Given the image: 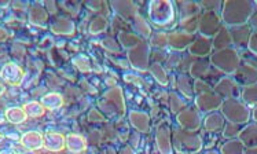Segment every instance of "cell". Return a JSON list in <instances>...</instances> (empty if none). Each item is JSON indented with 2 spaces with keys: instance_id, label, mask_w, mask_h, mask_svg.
I'll use <instances>...</instances> for the list:
<instances>
[{
  "instance_id": "6da1fadb",
  "label": "cell",
  "mask_w": 257,
  "mask_h": 154,
  "mask_svg": "<svg viewBox=\"0 0 257 154\" xmlns=\"http://www.w3.org/2000/svg\"><path fill=\"white\" fill-rule=\"evenodd\" d=\"M256 10L257 6L254 2L227 0L223 3V9H221V21L227 28L247 25Z\"/></svg>"
},
{
  "instance_id": "7a4b0ae2",
  "label": "cell",
  "mask_w": 257,
  "mask_h": 154,
  "mask_svg": "<svg viewBox=\"0 0 257 154\" xmlns=\"http://www.w3.org/2000/svg\"><path fill=\"white\" fill-rule=\"evenodd\" d=\"M241 54L238 53L235 47H228L224 50H219L210 55V64L223 75H231L238 69L241 65Z\"/></svg>"
},
{
  "instance_id": "3957f363",
  "label": "cell",
  "mask_w": 257,
  "mask_h": 154,
  "mask_svg": "<svg viewBox=\"0 0 257 154\" xmlns=\"http://www.w3.org/2000/svg\"><path fill=\"white\" fill-rule=\"evenodd\" d=\"M149 18L156 27H168L175 21L176 9L172 2L168 0H154L149 3Z\"/></svg>"
},
{
  "instance_id": "277c9868",
  "label": "cell",
  "mask_w": 257,
  "mask_h": 154,
  "mask_svg": "<svg viewBox=\"0 0 257 154\" xmlns=\"http://www.w3.org/2000/svg\"><path fill=\"white\" fill-rule=\"evenodd\" d=\"M221 114L228 122L246 125L252 118V110L241 99H224L221 103Z\"/></svg>"
},
{
  "instance_id": "5b68a950",
  "label": "cell",
  "mask_w": 257,
  "mask_h": 154,
  "mask_svg": "<svg viewBox=\"0 0 257 154\" xmlns=\"http://www.w3.org/2000/svg\"><path fill=\"white\" fill-rule=\"evenodd\" d=\"M173 147L179 153L194 154L200 151L202 147V140L198 133L194 131H186V129H173Z\"/></svg>"
},
{
  "instance_id": "8992f818",
  "label": "cell",
  "mask_w": 257,
  "mask_h": 154,
  "mask_svg": "<svg viewBox=\"0 0 257 154\" xmlns=\"http://www.w3.org/2000/svg\"><path fill=\"white\" fill-rule=\"evenodd\" d=\"M100 107L105 112L110 113V114H117L118 117L125 113V105H124L122 94L118 87L110 90L103 96V99L100 102Z\"/></svg>"
},
{
  "instance_id": "52a82bcc",
  "label": "cell",
  "mask_w": 257,
  "mask_h": 154,
  "mask_svg": "<svg viewBox=\"0 0 257 154\" xmlns=\"http://www.w3.org/2000/svg\"><path fill=\"white\" fill-rule=\"evenodd\" d=\"M223 28V21H221L220 14L205 11L200 17V27L198 31L201 32V36L205 38H215L217 32Z\"/></svg>"
},
{
  "instance_id": "ba28073f",
  "label": "cell",
  "mask_w": 257,
  "mask_h": 154,
  "mask_svg": "<svg viewBox=\"0 0 257 154\" xmlns=\"http://www.w3.org/2000/svg\"><path fill=\"white\" fill-rule=\"evenodd\" d=\"M128 59L135 69L146 70L150 62V46L146 42L141 40L137 47L128 51Z\"/></svg>"
},
{
  "instance_id": "9c48e42d",
  "label": "cell",
  "mask_w": 257,
  "mask_h": 154,
  "mask_svg": "<svg viewBox=\"0 0 257 154\" xmlns=\"http://www.w3.org/2000/svg\"><path fill=\"white\" fill-rule=\"evenodd\" d=\"M234 81L239 87H247V85L256 84L257 83V68L254 65L249 64L246 61H242L238 69L231 76Z\"/></svg>"
},
{
  "instance_id": "30bf717a",
  "label": "cell",
  "mask_w": 257,
  "mask_h": 154,
  "mask_svg": "<svg viewBox=\"0 0 257 154\" xmlns=\"http://www.w3.org/2000/svg\"><path fill=\"white\" fill-rule=\"evenodd\" d=\"M213 91L223 101L224 99H241L242 87L236 84L232 77H221L219 83L213 87Z\"/></svg>"
},
{
  "instance_id": "8fae6325",
  "label": "cell",
  "mask_w": 257,
  "mask_h": 154,
  "mask_svg": "<svg viewBox=\"0 0 257 154\" xmlns=\"http://www.w3.org/2000/svg\"><path fill=\"white\" fill-rule=\"evenodd\" d=\"M221 103L223 99L213 90L197 95L195 99V106L202 113H213L217 109H220Z\"/></svg>"
},
{
  "instance_id": "7c38bea8",
  "label": "cell",
  "mask_w": 257,
  "mask_h": 154,
  "mask_svg": "<svg viewBox=\"0 0 257 154\" xmlns=\"http://www.w3.org/2000/svg\"><path fill=\"white\" fill-rule=\"evenodd\" d=\"M178 124L186 131H197L201 127V117L197 109H184L178 114Z\"/></svg>"
},
{
  "instance_id": "4fadbf2b",
  "label": "cell",
  "mask_w": 257,
  "mask_h": 154,
  "mask_svg": "<svg viewBox=\"0 0 257 154\" xmlns=\"http://www.w3.org/2000/svg\"><path fill=\"white\" fill-rule=\"evenodd\" d=\"M228 29H230L231 39H232V46H235V48H247V43L253 33L250 25L247 24V25L228 28Z\"/></svg>"
},
{
  "instance_id": "5bb4252c",
  "label": "cell",
  "mask_w": 257,
  "mask_h": 154,
  "mask_svg": "<svg viewBox=\"0 0 257 154\" xmlns=\"http://www.w3.org/2000/svg\"><path fill=\"white\" fill-rule=\"evenodd\" d=\"M189 50L193 57L205 58L213 50V40L210 38H205V36H198L197 39H194V42L190 44Z\"/></svg>"
},
{
  "instance_id": "9a60e30c",
  "label": "cell",
  "mask_w": 257,
  "mask_h": 154,
  "mask_svg": "<svg viewBox=\"0 0 257 154\" xmlns=\"http://www.w3.org/2000/svg\"><path fill=\"white\" fill-rule=\"evenodd\" d=\"M0 77L5 80L6 83H9V84L18 85L21 84V81L24 80V72H22V69L18 65L9 62L0 70Z\"/></svg>"
},
{
  "instance_id": "2e32d148",
  "label": "cell",
  "mask_w": 257,
  "mask_h": 154,
  "mask_svg": "<svg viewBox=\"0 0 257 154\" xmlns=\"http://www.w3.org/2000/svg\"><path fill=\"white\" fill-rule=\"evenodd\" d=\"M238 139L241 140L246 149H252L257 146V122H247L239 132Z\"/></svg>"
},
{
  "instance_id": "e0dca14e",
  "label": "cell",
  "mask_w": 257,
  "mask_h": 154,
  "mask_svg": "<svg viewBox=\"0 0 257 154\" xmlns=\"http://www.w3.org/2000/svg\"><path fill=\"white\" fill-rule=\"evenodd\" d=\"M193 42H194V36L186 32H173L168 36L169 46L176 51H182L186 47H190Z\"/></svg>"
},
{
  "instance_id": "ac0fdd59",
  "label": "cell",
  "mask_w": 257,
  "mask_h": 154,
  "mask_svg": "<svg viewBox=\"0 0 257 154\" xmlns=\"http://www.w3.org/2000/svg\"><path fill=\"white\" fill-rule=\"evenodd\" d=\"M171 131L167 125H161L157 131V144L161 154H172V140Z\"/></svg>"
},
{
  "instance_id": "d6986e66",
  "label": "cell",
  "mask_w": 257,
  "mask_h": 154,
  "mask_svg": "<svg viewBox=\"0 0 257 154\" xmlns=\"http://www.w3.org/2000/svg\"><path fill=\"white\" fill-rule=\"evenodd\" d=\"M210 69H212V66H210V61L200 58L191 64V66H190V75H191L193 79L202 80L208 76Z\"/></svg>"
},
{
  "instance_id": "ffe728a7",
  "label": "cell",
  "mask_w": 257,
  "mask_h": 154,
  "mask_svg": "<svg viewBox=\"0 0 257 154\" xmlns=\"http://www.w3.org/2000/svg\"><path fill=\"white\" fill-rule=\"evenodd\" d=\"M226 125V118L223 117L221 113H210L205 117L204 128L208 132H217L223 129Z\"/></svg>"
},
{
  "instance_id": "44dd1931",
  "label": "cell",
  "mask_w": 257,
  "mask_h": 154,
  "mask_svg": "<svg viewBox=\"0 0 257 154\" xmlns=\"http://www.w3.org/2000/svg\"><path fill=\"white\" fill-rule=\"evenodd\" d=\"M44 146L51 151H61L66 146V138L62 133L47 132L44 135Z\"/></svg>"
},
{
  "instance_id": "7402d4cb",
  "label": "cell",
  "mask_w": 257,
  "mask_h": 154,
  "mask_svg": "<svg viewBox=\"0 0 257 154\" xmlns=\"http://www.w3.org/2000/svg\"><path fill=\"white\" fill-rule=\"evenodd\" d=\"M21 143L24 147H27L29 150H37L40 149L42 146H44V136H42V133L36 132V131H31L22 135Z\"/></svg>"
},
{
  "instance_id": "603a6c76",
  "label": "cell",
  "mask_w": 257,
  "mask_h": 154,
  "mask_svg": "<svg viewBox=\"0 0 257 154\" xmlns=\"http://www.w3.org/2000/svg\"><path fill=\"white\" fill-rule=\"evenodd\" d=\"M228 47H232L230 29L227 27H223L213 38V48H215V51H219V50H224Z\"/></svg>"
},
{
  "instance_id": "cb8c5ba5",
  "label": "cell",
  "mask_w": 257,
  "mask_h": 154,
  "mask_svg": "<svg viewBox=\"0 0 257 154\" xmlns=\"http://www.w3.org/2000/svg\"><path fill=\"white\" fill-rule=\"evenodd\" d=\"M66 146L72 153H81L87 147V140L81 135L70 133V135L66 136Z\"/></svg>"
},
{
  "instance_id": "d4e9b609",
  "label": "cell",
  "mask_w": 257,
  "mask_h": 154,
  "mask_svg": "<svg viewBox=\"0 0 257 154\" xmlns=\"http://www.w3.org/2000/svg\"><path fill=\"white\" fill-rule=\"evenodd\" d=\"M130 120H131L132 125L139 129L141 132H147L149 131V127H150V124H149V116H147L146 113L142 112H131L130 113Z\"/></svg>"
},
{
  "instance_id": "484cf974",
  "label": "cell",
  "mask_w": 257,
  "mask_h": 154,
  "mask_svg": "<svg viewBox=\"0 0 257 154\" xmlns=\"http://www.w3.org/2000/svg\"><path fill=\"white\" fill-rule=\"evenodd\" d=\"M246 147L243 146L241 140L238 138L228 139L226 143H223L220 147L221 154H245Z\"/></svg>"
},
{
  "instance_id": "4316f807",
  "label": "cell",
  "mask_w": 257,
  "mask_h": 154,
  "mask_svg": "<svg viewBox=\"0 0 257 154\" xmlns=\"http://www.w3.org/2000/svg\"><path fill=\"white\" fill-rule=\"evenodd\" d=\"M241 101L249 107H254L257 105V83L256 84L243 87L241 92Z\"/></svg>"
},
{
  "instance_id": "83f0119b",
  "label": "cell",
  "mask_w": 257,
  "mask_h": 154,
  "mask_svg": "<svg viewBox=\"0 0 257 154\" xmlns=\"http://www.w3.org/2000/svg\"><path fill=\"white\" fill-rule=\"evenodd\" d=\"M42 105L44 106V109L55 110V109L62 107L63 98L62 95H59V94H57V92H51V94H47V95L43 96Z\"/></svg>"
},
{
  "instance_id": "f1b7e54d",
  "label": "cell",
  "mask_w": 257,
  "mask_h": 154,
  "mask_svg": "<svg viewBox=\"0 0 257 154\" xmlns=\"http://www.w3.org/2000/svg\"><path fill=\"white\" fill-rule=\"evenodd\" d=\"M179 7H180V17H182V21L183 20H187V18H191V17H195L200 14V5L198 3H191V2H183V3H179Z\"/></svg>"
},
{
  "instance_id": "f546056e",
  "label": "cell",
  "mask_w": 257,
  "mask_h": 154,
  "mask_svg": "<svg viewBox=\"0 0 257 154\" xmlns=\"http://www.w3.org/2000/svg\"><path fill=\"white\" fill-rule=\"evenodd\" d=\"M51 31L57 35H72L74 32V24L69 20H58L51 25Z\"/></svg>"
},
{
  "instance_id": "4dcf8cb0",
  "label": "cell",
  "mask_w": 257,
  "mask_h": 154,
  "mask_svg": "<svg viewBox=\"0 0 257 154\" xmlns=\"http://www.w3.org/2000/svg\"><path fill=\"white\" fill-rule=\"evenodd\" d=\"M27 113L24 110V107H10L6 110V118L13 124H21L27 120Z\"/></svg>"
},
{
  "instance_id": "1f68e13d",
  "label": "cell",
  "mask_w": 257,
  "mask_h": 154,
  "mask_svg": "<svg viewBox=\"0 0 257 154\" xmlns=\"http://www.w3.org/2000/svg\"><path fill=\"white\" fill-rule=\"evenodd\" d=\"M111 6L114 7L115 11L122 16L124 18H132V17H137L135 16V6L132 5L131 2H117V3H111Z\"/></svg>"
},
{
  "instance_id": "d6a6232c",
  "label": "cell",
  "mask_w": 257,
  "mask_h": 154,
  "mask_svg": "<svg viewBox=\"0 0 257 154\" xmlns=\"http://www.w3.org/2000/svg\"><path fill=\"white\" fill-rule=\"evenodd\" d=\"M178 88L179 91L187 98H193L194 96V85H191V80L189 76L180 75L178 77Z\"/></svg>"
},
{
  "instance_id": "836d02e7",
  "label": "cell",
  "mask_w": 257,
  "mask_h": 154,
  "mask_svg": "<svg viewBox=\"0 0 257 154\" xmlns=\"http://www.w3.org/2000/svg\"><path fill=\"white\" fill-rule=\"evenodd\" d=\"M47 11L40 6H33L29 11V20H31L32 24H37V25L44 24L47 21Z\"/></svg>"
},
{
  "instance_id": "e575fe53",
  "label": "cell",
  "mask_w": 257,
  "mask_h": 154,
  "mask_svg": "<svg viewBox=\"0 0 257 154\" xmlns=\"http://www.w3.org/2000/svg\"><path fill=\"white\" fill-rule=\"evenodd\" d=\"M118 40H120V44H122V47L125 48H134L137 47L138 44L141 43V39L138 35H134V33H128V32H121L118 35Z\"/></svg>"
},
{
  "instance_id": "d590c367",
  "label": "cell",
  "mask_w": 257,
  "mask_h": 154,
  "mask_svg": "<svg viewBox=\"0 0 257 154\" xmlns=\"http://www.w3.org/2000/svg\"><path fill=\"white\" fill-rule=\"evenodd\" d=\"M134 27H135V31H137L139 35H142L143 38H150V36H152V29H150L149 24H147L141 16L135 17V20H134Z\"/></svg>"
},
{
  "instance_id": "8d00e7d4",
  "label": "cell",
  "mask_w": 257,
  "mask_h": 154,
  "mask_svg": "<svg viewBox=\"0 0 257 154\" xmlns=\"http://www.w3.org/2000/svg\"><path fill=\"white\" fill-rule=\"evenodd\" d=\"M150 70H152V75L156 77V80H157L160 84L168 85V75H167V72H165V69H164L161 65L153 64L150 66Z\"/></svg>"
},
{
  "instance_id": "74e56055",
  "label": "cell",
  "mask_w": 257,
  "mask_h": 154,
  "mask_svg": "<svg viewBox=\"0 0 257 154\" xmlns=\"http://www.w3.org/2000/svg\"><path fill=\"white\" fill-rule=\"evenodd\" d=\"M241 124H235V122H228L224 125L223 128V136L227 139H235L239 136V132H241L242 129Z\"/></svg>"
},
{
  "instance_id": "f35d334b",
  "label": "cell",
  "mask_w": 257,
  "mask_h": 154,
  "mask_svg": "<svg viewBox=\"0 0 257 154\" xmlns=\"http://www.w3.org/2000/svg\"><path fill=\"white\" fill-rule=\"evenodd\" d=\"M24 110L27 113V116L29 117H40L44 114V106H43L42 103H39V102H29L27 103L25 106H24Z\"/></svg>"
},
{
  "instance_id": "ab89813d",
  "label": "cell",
  "mask_w": 257,
  "mask_h": 154,
  "mask_svg": "<svg viewBox=\"0 0 257 154\" xmlns=\"http://www.w3.org/2000/svg\"><path fill=\"white\" fill-rule=\"evenodd\" d=\"M106 28H107V21H106V18L103 17H95L92 22H91V25H89V32L92 33V35H98V33L103 32Z\"/></svg>"
},
{
  "instance_id": "60d3db41",
  "label": "cell",
  "mask_w": 257,
  "mask_h": 154,
  "mask_svg": "<svg viewBox=\"0 0 257 154\" xmlns=\"http://www.w3.org/2000/svg\"><path fill=\"white\" fill-rule=\"evenodd\" d=\"M180 25L184 29V32L193 35L198 29V27H200V17L195 16L191 17V18H187V20H183Z\"/></svg>"
},
{
  "instance_id": "b9f144b4",
  "label": "cell",
  "mask_w": 257,
  "mask_h": 154,
  "mask_svg": "<svg viewBox=\"0 0 257 154\" xmlns=\"http://www.w3.org/2000/svg\"><path fill=\"white\" fill-rule=\"evenodd\" d=\"M168 43V36L165 35V33H156V35H153L152 38V46L153 47L158 48V50H161L164 48Z\"/></svg>"
},
{
  "instance_id": "7bdbcfd3",
  "label": "cell",
  "mask_w": 257,
  "mask_h": 154,
  "mask_svg": "<svg viewBox=\"0 0 257 154\" xmlns=\"http://www.w3.org/2000/svg\"><path fill=\"white\" fill-rule=\"evenodd\" d=\"M200 7H204L205 11H210V13L221 14L223 3H221V2H202V3H200Z\"/></svg>"
},
{
  "instance_id": "ee69618b",
  "label": "cell",
  "mask_w": 257,
  "mask_h": 154,
  "mask_svg": "<svg viewBox=\"0 0 257 154\" xmlns=\"http://www.w3.org/2000/svg\"><path fill=\"white\" fill-rule=\"evenodd\" d=\"M171 107H172V112L176 113L179 112L180 109H183L184 106V101L180 98V96H178L176 94H171Z\"/></svg>"
},
{
  "instance_id": "f6af8a7d",
  "label": "cell",
  "mask_w": 257,
  "mask_h": 154,
  "mask_svg": "<svg viewBox=\"0 0 257 154\" xmlns=\"http://www.w3.org/2000/svg\"><path fill=\"white\" fill-rule=\"evenodd\" d=\"M73 62L81 72H89L91 70V65H89V61L87 57H77V58H74Z\"/></svg>"
},
{
  "instance_id": "bcb514c9",
  "label": "cell",
  "mask_w": 257,
  "mask_h": 154,
  "mask_svg": "<svg viewBox=\"0 0 257 154\" xmlns=\"http://www.w3.org/2000/svg\"><path fill=\"white\" fill-rule=\"evenodd\" d=\"M213 88H210V85L208 83H205V80H195L194 83V92H197L198 95L200 94H204V92H208V91H212Z\"/></svg>"
},
{
  "instance_id": "7dc6e473",
  "label": "cell",
  "mask_w": 257,
  "mask_h": 154,
  "mask_svg": "<svg viewBox=\"0 0 257 154\" xmlns=\"http://www.w3.org/2000/svg\"><path fill=\"white\" fill-rule=\"evenodd\" d=\"M247 50H249V53L257 57V32L253 31L252 36H250V40L247 43Z\"/></svg>"
},
{
  "instance_id": "c3c4849f",
  "label": "cell",
  "mask_w": 257,
  "mask_h": 154,
  "mask_svg": "<svg viewBox=\"0 0 257 154\" xmlns=\"http://www.w3.org/2000/svg\"><path fill=\"white\" fill-rule=\"evenodd\" d=\"M103 46H105L106 48L111 50V51H118V50H120L118 46H117V43H115L114 40H111V39H106V40H103Z\"/></svg>"
},
{
  "instance_id": "681fc988",
  "label": "cell",
  "mask_w": 257,
  "mask_h": 154,
  "mask_svg": "<svg viewBox=\"0 0 257 154\" xmlns=\"http://www.w3.org/2000/svg\"><path fill=\"white\" fill-rule=\"evenodd\" d=\"M249 25H250V28H252L254 32H257V10H256V13L253 14L252 18H250V21H249Z\"/></svg>"
},
{
  "instance_id": "f907efd6",
  "label": "cell",
  "mask_w": 257,
  "mask_h": 154,
  "mask_svg": "<svg viewBox=\"0 0 257 154\" xmlns=\"http://www.w3.org/2000/svg\"><path fill=\"white\" fill-rule=\"evenodd\" d=\"M7 39H9V33H7V31L3 29V28H0V42H5Z\"/></svg>"
},
{
  "instance_id": "816d5d0a",
  "label": "cell",
  "mask_w": 257,
  "mask_h": 154,
  "mask_svg": "<svg viewBox=\"0 0 257 154\" xmlns=\"http://www.w3.org/2000/svg\"><path fill=\"white\" fill-rule=\"evenodd\" d=\"M252 118H253V121L257 122V105L254 107H253V110H252Z\"/></svg>"
},
{
  "instance_id": "f5cc1de1",
  "label": "cell",
  "mask_w": 257,
  "mask_h": 154,
  "mask_svg": "<svg viewBox=\"0 0 257 154\" xmlns=\"http://www.w3.org/2000/svg\"><path fill=\"white\" fill-rule=\"evenodd\" d=\"M245 154H257V146L256 147H252V149L245 150Z\"/></svg>"
},
{
  "instance_id": "db71d44e",
  "label": "cell",
  "mask_w": 257,
  "mask_h": 154,
  "mask_svg": "<svg viewBox=\"0 0 257 154\" xmlns=\"http://www.w3.org/2000/svg\"><path fill=\"white\" fill-rule=\"evenodd\" d=\"M5 91H6V88H5V85L2 84V83H0V96L3 95V94H5Z\"/></svg>"
},
{
  "instance_id": "11a10c76",
  "label": "cell",
  "mask_w": 257,
  "mask_h": 154,
  "mask_svg": "<svg viewBox=\"0 0 257 154\" xmlns=\"http://www.w3.org/2000/svg\"><path fill=\"white\" fill-rule=\"evenodd\" d=\"M122 154H134V151H132L131 149H125L122 151Z\"/></svg>"
},
{
  "instance_id": "9f6ffc18",
  "label": "cell",
  "mask_w": 257,
  "mask_h": 154,
  "mask_svg": "<svg viewBox=\"0 0 257 154\" xmlns=\"http://www.w3.org/2000/svg\"><path fill=\"white\" fill-rule=\"evenodd\" d=\"M205 154H219L217 151H208V153H205Z\"/></svg>"
},
{
  "instance_id": "6f0895ef",
  "label": "cell",
  "mask_w": 257,
  "mask_h": 154,
  "mask_svg": "<svg viewBox=\"0 0 257 154\" xmlns=\"http://www.w3.org/2000/svg\"><path fill=\"white\" fill-rule=\"evenodd\" d=\"M254 3H256V6H257V2H254Z\"/></svg>"
}]
</instances>
